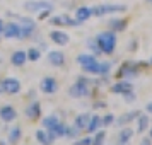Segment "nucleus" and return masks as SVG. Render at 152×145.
<instances>
[{
  "label": "nucleus",
  "instance_id": "29",
  "mask_svg": "<svg viewBox=\"0 0 152 145\" xmlns=\"http://www.w3.org/2000/svg\"><path fill=\"white\" fill-rule=\"evenodd\" d=\"M147 126H149V118L145 116V114H138V126H137V131H138V133H142V131L147 130Z\"/></svg>",
  "mask_w": 152,
  "mask_h": 145
},
{
  "label": "nucleus",
  "instance_id": "11",
  "mask_svg": "<svg viewBox=\"0 0 152 145\" xmlns=\"http://www.w3.org/2000/svg\"><path fill=\"white\" fill-rule=\"evenodd\" d=\"M17 118V111H15L14 106L10 104H5V106H0V119L4 123H10Z\"/></svg>",
  "mask_w": 152,
  "mask_h": 145
},
{
  "label": "nucleus",
  "instance_id": "33",
  "mask_svg": "<svg viewBox=\"0 0 152 145\" xmlns=\"http://www.w3.org/2000/svg\"><path fill=\"white\" fill-rule=\"evenodd\" d=\"M101 123H103V126H110V125L115 123V116L113 114H106V116L101 118Z\"/></svg>",
  "mask_w": 152,
  "mask_h": 145
},
{
  "label": "nucleus",
  "instance_id": "37",
  "mask_svg": "<svg viewBox=\"0 0 152 145\" xmlns=\"http://www.w3.org/2000/svg\"><path fill=\"white\" fill-rule=\"evenodd\" d=\"M140 145H152V140H151V137L144 138V140H142V142H140Z\"/></svg>",
  "mask_w": 152,
  "mask_h": 145
},
{
  "label": "nucleus",
  "instance_id": "15",
  "mask_svg": "<svg viewBox=\"0 0 152 145\" xmlns=\"http://www.w3.org/2000/svg\"><path fill=\"white\" fill-rule=\"evenodd\" d=\"M65 128H67V125L63 123V121H58L53 128H50V130H46V131H48V135H50L51 140H56V138L65 137Z\"/></svg>",
  "mask_w": 152,
  "mask_h": 145
},
{
  "label": "nucleus",
  "instance_id": "43",
  "mask_svg": "<svg viewBox=\"0 0 152 145\" xmlns=\"http://www.w3.org/2000/svg\"><path fill=\"white\" fill-rule=\"evenodd\" d=\"M0 145H7V144H5V142H2V140H0Z\"/></svg>",
  "mask_w": 152,
  "mask_h": 145
},
{
  "label": "nucleus",
  "instance_id": "39",
  "mask_svg": "<svg viewBox=\"0 0 152 145\" xmlns=\"http://www.w3.org/2000/svg\"><path fill=\"white\" fill-rule=\"evenodd\" d=\"M29 99H33V101H34V97H36V92H34V90H29Z\"/></svg>",
  "mask_w": 152,
  "mask_h": 145
},
{
  "label": "nucleus",
  "instance_id": "17",
  "mask_svg": "<svg viewBox=\"0 0 152 145\" xmlns=\"http://www.w3.org/2000/svg\"><path fill=\"white\" fill-rule=\"evenodd\" d=\"M137 65H132V63H125L123 67H121V70L118 72V75L120 77H125L126 80H130L132 77H135L138 74V70L135 68Z\"/></svg>",
  "mask_w": 152,
  "mask_h": 145
},
{
  "label": "nucleus",
  "instance_id": "20",
  "mask_svg": "<svg viewBox=\"0 0 152 145\" xmlns=\"http://www.w3.org/2000/svg\"><path fill=\"white\" fill-rule=\"evenodd\" d=\"M138 111H130V113H125V114H121V116L116 119V125L118 126H126V125H130L135 118H138Z\"/></svg>",
  "mask_w": 152,
  "mask_h": 145
},
{
  "label": "nucleus",
  "instance_id": "36",
  "mask_svg": "<svg viewBox=\"0 0 152 145\" xmlns=\"http://www.w3.org/2000/svg\"><path fill=\"white\" fill-rule=\"evenodd\" d=\"M123 96V99L126 101V103H133L135 101V94H133V90H128V92H125V94H121Z\"/></svg>",
  "mask_w": 152,
  "mask_h": 145
},
{
  "label": "nucleus",
  "instance_id": "28",
  "mask_svg": "<svg viewBox=\"0 0 152 145\" xmlns=\"http://www.w3.org/2000/svg\"><path fill=\"white\" fill-rule=\"evenodd\" d=\"M104 138H106V131H99L97 130L96 133H94V137H92V142H91V145H103L104 144Z\"/></svg>",
  "mask_w": 152,
  "mask_h": 145
},
{
  "label": "nucleus",
  "instance_id": "7",
  "mask_svg": "<svg viewBox=\"0 0 152 145\" xmlns=\"http://www.w3.org/2000/svg\"><path fill=\"white\" fill-rule=\"evenodd\" d=\"M24 9L28 10V12H39V10H45V9H50V10H53V4L48 2V0H28L26 4H24Z\"/></svg>",
  "mask_w": 152,
  "mask_h": 145
},
{
  "label": "nucleus",
  "instance_id": "19",
  "mask_svg": "<svg viewBox=\"0 0 152 145\" xmlns=\"http://www.w3.org/2000/svg\"><path fill=\"white\" fill-rule=\"evenodd\" d=\"M21 138H22V130H21L19 125H15L14 128L9 131L7 142H9V145H17L19 142H21Z\"/></svg>",
  "mask_w": 152,
  "mask_h": 145
},
{
  "label": "nucleus",
  "instance_id": "8",
  "mask_svg": "<svg viewBox=\"0 0 152 145\" xmlns=\"http://www.w3.org/2000/svg\"><path fill=\"white\" fill-rule=\"evenodd\" d=\"M50 22L53 24V26H70V28H79L80 26V22L77 21V19H72L69 14H62V15H53V17H50Z\"/></svg>",
  "mask_w": 152,
  "mask_h": 145
},
{
  "label": "nucleus",
  "instance_id": "24",
  "mask_svg": "<svg viewBox=\"0 0 152 145\" xmlns=\"http://www.w3.org/2000/svg\"><path fill=\"white\" fill-rule=\"evenodd\" d=\"M34 137H36V140H38V144H41V145H51L53 144V140L50 138L48 131H45V130H36Z\"/></svg>",
  "mask_w": 152,
  "mask_h": 145
},
{
  "label": "nucleus",
  "instance_id": "22",
  "mask_svg": "<svg viewBox=\"0 0 152 145\" xmlns=\"http://www.w3.org/2000/svg\"><path fill=\"white\" fill-rule=\"evenodd\" d=\"M101 126H103V123H101V116H99V114H91L89 125H87L86 131H89V133H96Z\"/></svg>",
  "mask_w": 152,
  "mask_h": 145
},
{
  "label": "nucleus",
  "instance_id": "9",
  "mask_svg": "<svg viewBox=\"0 0 152 145\" xmlns=\"http://www.w3.org/2000/svg\"><path fill=\"white\" fill-rule=\"evenodd\" d=\"M24 114L28 119L31 121H38L39 118H41V103H38V101H33L31 104H28V108L24 109Z\"/></svg>",
  "mask_w": 152,
  "mask_h": 145
},
{
  "label": "nucleus",
  "instance_id": "4",
  "mask_svg": "<svg viewBox=\"0 0 152 145\" xmlns=\"http://www.w3.org/2000/svg\"><path fill=\"white\" fill-rule=\"evenodd\" d=\"M92 10V15L96 17H101L104 14H115V12H125L126 7L125 5H120V4H103V5H96V7H91Z\"/></svg>",
  "mask_w": 152,
  "mask_h": 145
},
{
  "label": "nucleus",
  "instance_id": "16",
  "mask_svg": "<svg viewBox=\"0 0 152 145\" xmlns=\"http://www.w3.org/2000/svg\"><path fill=\"white\" fill-rule=\"evenodd\" d=\"M48 62L53 67H63L65 65V55L62 51H50L48 53Z\"/></svg>",
  "mask_w": 152,
  "mask_h": 145
},
{
  "label": "nucleus",
  "instance_id": "21",
  "mask_svg": "<svg viewBox=\"0 0 152 145\" xmlns=\"http://www.w3.org/2000/svg\"><path fill=\"white\" fill-rule=\"evenodd\" d=\"M132 137H133V130H132L130 126H125L123 130L120 131V135H118V144L120 145H128L130 144Z\"/></svg>",
  "mask_w": 152,
  "mask_h": 145
},
{
  "label": "nucleus",
  "instance_id": "38",
  "mask_svg": "<svg viewBox=\"0 0 152 145\" xmlns=\"http://www.w3.org/2000/svg\"><path fill=\"white\" fill-rule=\"evenodd\" d=\"M145 111H147V113H151V114H152V103H149L147 106H145Z\"/></svg>",
  "mask_w": 152,
  "mask_h": 145
},
{
  "label": "nucleus",
  "instance_id": "18",
  "mask_svg": "<svg viewBox=\"0 0 152 145\" xmlns=\"http://www.w3.org/2000/svg\"><path fill=\"white\" fill-rule=\"evenodd\" d=\"M89 119H91L89 113H80V114H77L75 119H74V126H77L80 131H84L87 128V125H89Z\"/></svg>",
  "mask_w": 152,
  "mask_h": 145
},
{
  "label": "nucleus",
  "instance_id": "1",
  "mask_svg": "<svg viewBox=\"0 0 152 145\" xmlns=\"http://www.w3.org/2000/svg\"><path fill=\"white\" fill-rule=\"evenodd\" d=\"M96 43L99 50H101V53L104 55H111L115 48H116V34H115V31H103V33H99L96 38Z\"/></svg>",
  "mask_w": 152,
  "mask_h": 145
},
{
  "label": "nucleus",
  "instance_id": "40",
  "mask_svg": "<svg viewBox=\"0 0 152 145\" xmlns=\"http://www.w3.org/2000/svg\"><path fill=\"white\" fill-rule=\"evenodd\" d=\"M106 103H94V108H104Z\"/></svg>",
  "mask_w": 152,
  "mask_h": 145
},
{
  "label": "nucleus",
  "instance_id": "25",
  "mask_svg": "<svg viewBox=\"0 0 152 145\" xmlns=\"http://www.w3.org/2000/svg\"><path fill=\"white\" fill-rule=\"evenodd\" d=\"M58 121H60V118L56 116V114H50V116H45V118H43L41 125L46 128V130H50V128H53V126H55Z\"/></svg>",
  "mask_w": 152,
  "mask_h": 145
},
{
  "label": "nucleus",
  "instance_id": "27",
  "mask_svg": "<svg viewBox=\"0 0 152 145\" xmlns=\"http://www.w3.org/2000/svg\"><path fill=\"white\" fill-rule=\"evenodd\" d=\"M26 53H28V60L29 62H38V60L41 58V50L39 48H29Z\"/></svg>",
  "mask_w": 152,
  "mask_h": 145
},
{
  "label": "nucleus",
  "instance_id": "10",
  "mask_svg": "<svg viewBox=\"0 0 152 145\" xmlns=\"http://www.w3.org/2000/svg\"><path fill=\"white\" fill-rule=\"evenodd\" d=\"M39 89L43 94H55L58 90V82H56L55 77H45L39 84Z\"/></svg>",
  "mask_w": 152,
  "mask_h": 145
},
{
  "label": "nucleus",
  "instance_id": "45",
  "mask_svg": "<svg viewBox=\"0 0 152 145\" xmlns=\"http://www.w3.org/2000/svg\"><path fill=\"white\" fill-rule=\"evenodd\" d=\"M151 138H152V130H151Z\"/></svg>",
  "mask_w": 152,
  "mask_h": 145
},
{
  "label": "nucleus",
  "instance_id": "30",
  "mask_svg": "<svg viewBox=\"0 0 152 145\" xmlns=\"http://www.w3.org/2000/svg\"><path fill=\"white\" fill-rule=\"evenodd\" d=\"M79 135H80V130L77 126H67L65 128V137L67 138H79Z\"/></svg>",
  "mask_w": 152,
  "mask_h": 145
},
{
  "label": "nucleus",
  "instance_id": "3",
  "mask_svg": "<svg viewBox=\"0 0 152 145\" xmlns=\"http://www.w3.org/2000/svg\"><path fill=\"white\" fill-rule=\"evenodd\" d=\"M82 70L86 72V74H92V75H108L111 72V63L110 62H99V60H94V62L87 63V65H84Z\"/></svg>",
  "mask_w": 152,
  "mask_h": 145
},
{
  "label": "nucleus",
  "instance_id": "42",
  "mask_svg": "<svg viewBox=\"0 0 152 145\" xmlns=\"http://www.w3.org/2000/svg\"><path fill=\"white\" fill-rule=\"evenodd\" d=\"M0 94H4V87H2V82H0Z\"/></svg>",
  "mask_w": 152,
  "mask_h": 145
},
{
  "label": "nucleus",
  "instance_id": "44",
  "mask_svg": "<svg viewBox=\"0 0 152 145\" xmlns=\"http://www.w3.org/2000/svg\"><path fill=\"white\" fill-rule=\"evenodd\" d=\"M149 63H151V65H152V58H151V62H149Z\"/></svg>",
  "mask_w": 152,
  "mask_h": 145
},
{
  "label": "nucleus",
  "instance_id": "5",
  "mask_svg": "<svg viewBox=\"0 0 152 145\" xmlns=\"http://www.w3.org/2000/svg\"><path fill=\"white\" fill-rule=\"evenodd\" d=\"M0 82H2V87H4V94H9V96L19 94L21 89H22L21 80L15 79V77H7V79H4V80H0Z\"/></svg>",
  "mask_w": 152,
  "mask_h": 145
},
{
  "label": "nucleus",
  "instance_id": "6",
  "mask_svg": "<svg viewBox=\"0 0 152 145\" xmlns=\"http://www.w3.org/2000/svg\"><path fill=\"white\" fill-rule=\"evenodd\" d=\"M21 29H22V26L19 22H7L4 26L2 36L5 39H21Z\"/></svg>",
  "mask_w": 152,
  "mask_h": 145
},
{
  "label": "nucleus",
  "instance_id": "23",
  "mask_svg": "<svg viewBox=\"0 0 152 145\" xmlns=\"http://www.w3.org/2000/svg\"><path fill=\"white\" fill-rule=\"evenodd\" d=\"M91 17H92V10H91V7H79L75 10V19L80 22V24L86 22L87 19H91Z\"/></svg>",
  "mask_w": 152,
  "mask_h": 145
},
{
  "label": "nucleus",
  "instance_id": "46",
  "mask_svg": "<svg viewBox=\"0 0 152 145\" xmlns=\"http://www.w3.org/2000/svg\"><path fill=\"white\" fill-rule=\"evenodd\" d=\"M149 4H152V0H149Z\"/></svg>",
  "mask_w": 152,
  "mask_h": 145
},
{
  "label": "nucleus",
  "instance_id": "12",
  "mask_svg": "<svg viewBox=\"0 0 152 145\" xmlns=\"http://www.w3.org/2000/svg\"><path fill=\"white\" fill-rule=\"evenodd\" d=\"M50 39L58 44V46H65V44H69L70 41V36L65 33V31H60V29H55V31H51L50 33Z\"/></svg>",
  "mask_w": 152,
  "mask_h": 145
},
{
  "label": "nucleus",
  "instance_id": "34",
  "mask_svg": "<svg viewBox=\"0 0 152 145\" xmlns=\"http://www.w3.org/2000/svg\"><path fill=\"white\" fill-rule=\"evenodd\" d=\"M50 14H51V10L50 9H45V10H39L38 12V21H45V19H48Z\"/></svg>",
  "mask_w": 152,
  "mask_h": 145
},
{
  "label": "nucleus",
  "instance_id": "32",
  "mask_svg": "<svg viewBox=\"0 0 152 145\" xmlns=\"http://www.w3.org/2000/svg\"><path fill=\"white\" fill-rule=\"evenodd\" d=\"M86 44L92 50V53H94V55H101V50H99V46H97L96 39H87V43H86Z\"/></svg>",
  "mask_w": 152,
  "mask_h": 145
},
{
  "label": "nucleus",
  "instance_id": "26",
  "mask_svg": "<svg viewBox=\"0 0 152 145\" xmlns=\"http://www.w3.org/2000/svg\"><path fill=\"white\" fill-rule=\"evenodd\" d=\"M110 28L111 31H123L126 28V19H111L110 21Z\"/></svg>",
  "mask_w": 152,
  "mask_h": 145
},
{
  "label": "nucleus",
  "instance_id": "13",
  "mask_svg": "<svg viewBox=\"0 0 152 145\" xmlns=\"http://www.w3.org/2000/svg\"><path fill=\"white\" fill-rule=\"evenodd\" d=\"M28 62V53L24 50H15L14 53L10 55V63L14 67H24Z\"/></svg>",
  "mask_w": 152,
  "mask_h": 145
},
{
  "label": "nucleus",
  "instance_id": "41",
  "mask_svg": "<svg viewBox=\"0 0 152 145\" xmlns=\"http://www.w3.org/2000/svg\"><path fill=\"white\" fill-rule=\"evenodd\" d=\"M4 26H5V22L0 19V34H2V31H4Z\"/></svg>",
  "mask_w": 152,
  "mask_h": 145
},
{
  "label": "nucleus",
  "instance_id": "31",
  "mask_svg": "<svg viewBox=\"0 0 152 145\" xmlns=\"http://www.w3.org/2000/svg\"><path fill=\"white\" fill-rule=\"evenodd\" d=\"M17 22L22 24V26H28V28H34L36 29V22L31 19V17H17Z\"/></svg>",
  "mask_w": 152,
  "mask_h": 145
},
{
  "label": "nucleus",
  "instance_id": "2",
  "mask_svg": "<svg viewBox=\"0 0 152 145\" xmlns=\"http://www.w3.org/2000/svg\"><path fill=\"white\" fill-rule=\"evenodd\" d=\"M89 82L87 79L84 77H79L77 82L74 85H70L69 89V96L74 97V99H82V97H89L91 96V87H89Z\"/></svg>",
  "mask_w": 152,
  "mask_h": 145
},
{
  "label": "nucleus",
  "instance_id": "14",
  "mask_svg": "<svg viewBox=\"0 0 152 145\" xmlns=\"http://www.w3.org/2000/svg\"><path fill=\"white\" fill-rule=\"evenodd\" d=\"M128 90H133V84L130 80H120V82H115L111 85V92H115V94H125V92H128Z\"/></svg>",
  "mask_w": 152,
  "mask_h": 145
},
{
  "label": "nucleus",
  "instance_id": "35",
  "mask_svg": "<svg viewBox=\"0 0 152 145\" xmlns=\"http://www.w3.org/2000/svg\"><path fill=\"white\" fill-rule=\"evenodd\" d=\"M92 142V137H84V138H79L74 142V145H91Z\"/></svg>",
  "mask_w": 152,
  "mask_h": 145
},
{
  "label": "nucleus",
  "instance_id": "47",
  "mask_svg": "<svg viewBox=\"0 0 152 145\" xmlns=\"http://www.w3.org/2000/svg\"><path fill=\"white\" fill-rule=\"evenodd\" d=\"M0 38H2V34H0Z\"/></svg>",
  "mask_w": 152,
  "mask_h": 145
}]
</instances>
